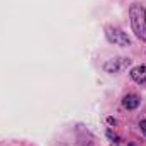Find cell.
Wrapping results in <instances>:
<instances>
[{
    "label": "cell",
    "mask_w": 146,
    "mask_h": 146,
    "mask_svg": "<svg viewBox=\"0 0 146 146\" xmlns=\"http://www.w3.org/2000/svg\"><path fill=\"white\" fill-rule=\"evenodd\" d=\"M129 75L136 83H146V66H134Z\"/></svg>",
    "instance_id": "cell-3"
},
{
    "label": "cell",
    "mask_w": 146,
    "mask_h": 146,
    "mask_svg": "<svg viewBox=\"0 0 146 146\" xmlns=\"http://www.w3.org/2000/svg\"><path fill=\"white\" fill-rule=\"evenodd\" d=\"M106 34H107V39H109L110 42H114V44H119V46H129L131 44L129 36L124 31L117 29V27H107Z\"/></svg>",
    "instance_id": "cell-2"
},
{
    "label": "cell",
    "mask_w": 146,
    "mask_h": 146,
    "mask_svg": "<svg viewBox=\"0 0 146 146\" xmlns=\"http://www.w3.org/2000/svg\"><path fill=\"white\" fill-rule=\"evenodd\" d=\"M122 104H124L126 109H136L139 106V99H138V95H126Z\"/></svg>",
    "instance_id": "cell-4"
},
{
    "label": "cell",
    "mask_w": 146,
    "mask_h": 146,
    "mask_svg": "<svg viewBox=\"0 0 146 146\" xmlns=\"http://www.w3.org/2000/svg\"><path fill=\"white\" fill-rule=\"evenodd\" d=\"M141 129H143V133L146 134V119L145 121H141Z\"/></svg>",
    "instance_id": "cell-5"
},
{
    "label": "cell",
    "mask_w": 146,
    "mask_h": 146,
    "mask_svg": "<svg viewBox=\"0 0 146 146\" xmlns=\"http://www.w3.org/2000/svg\"><path fill=\"white\" fill-rule=\"evenodd\" d=\"M129 17H131V26L134 34L139 37L141 41L146 42V10L145 7L134 3L129 9Z\"/></svg>",
    "instance_id": "cell-1"
}]
</instances>
